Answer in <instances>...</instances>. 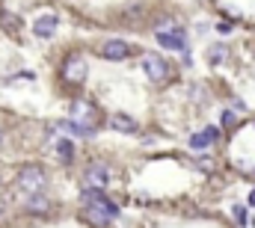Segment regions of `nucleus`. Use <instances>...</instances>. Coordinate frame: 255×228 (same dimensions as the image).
Returning a JSON list of instances; mask_svg holds the SVG:
<instances>
[{
  "label": "nucleus",
  "mask_w": 255,
  "mask_h": 228,
  "mask_svg": "<svg viewBox=\"0 0 255 228\" xmlns=\"http://www.w3.org/2000/svg\"><path fill=\"white\" fill-rule=\"evenodd\" d=\"M54 30H57V18H54V15H42V18H36V24H33V33H36L39 39H51Z\"/></svg>",
  "instance_id": "obj_10"
},
{
  "label": "nucleus",
  "mask_w": 255,
  "mask_h": 228,
  "mask_svg": "<svg viewBox=\"0 0 255 228\" xmlns=\"http://www.w3.org/2000/svg\"><path fill=\"white\" fill-rule=\"evenodd\" d=\"M235 124H238V115L232 113V110H226L223 113V127H235Z\"/></svg>",
  "instance_id": "obj_16"
},
{
  "label": "nucleus",
  "mask_w": 255,
  "mask_h": 228,
  "mask_svg": "<svg viewBox=\"0 0 255 228\" xmlns=\"http://www.w3.org/2000/svg\"><path fill=\"white\" fill-rule=\"evenodd\" d=\"M63 77L71 83V86H80V83L86 80V62H83V57H68L65 59Z\"/></svg>",
  "instance_id": "obj_5"
},
{
  "label": "nucleus",
  "mask_w": 255,
  "mask_h": 228,
  "mask_svg": "<svg viewBox=\"0 0 255 228\" xmlns=\"http://www.w3.org/2000/svg\"><path fill=\"white\" fill-rule=\"evenodd\" d=\"M142 71L148 74V80H154V83H163V80H169V74H172V65H169L163 57H157V54H145V57H142Z\"/></svg>",
  "instance_id": "obj_4"
},
{
  "label": "nucleus",
  "mask_w": 255,
  "mask_h": 228,
  "mask_svg": "<svg viewBox=\"0 0 255 228\" xmlns=\"http://www.w3.org/2000/svg\"><path fill=\"white\" fill-rule=\"evenodd\" d=\"M157 42L163 48H172V51H184V45H187L181 27H175V30H157Z\"/></svg>",
  "instance_id": "obj_8"
},
{
  "label": "nucleus",
  "mask_w": 255,
  "mask_h": 228,
  "mask_svg": "<svg viewBox=\"0 0 255 228\" xmlns=\"http://www.w3.org/2000/svg\"><path fill=\"white\" fill-rule=\"evenodd\" d=\"M110 127H113V130H122V133H133V130H136V118H130V115H125V113H116L110 118Z\"/></svg>",
  "instance_id": "obj_12"
},
{
  "label": "nucleus",
  "mask_w": 255,
  "mask_h": 228,
  "mask_svg": "<svg viewBox=\"0 0 255 228\" xmlns=\"http://www.w3.org/2000/svg\"><path fill=\"white\" fill-rule=\"evenodd\" d=\"M253 175H255V169H253Z\"/></svg>",
  "instance_id": "obj_20"
},
{
  "label": "nucleus",
  "mask_w": 255,
  "mask_h": 228,
  "mask_svg": "<svg viewBox=\"0 0 255 228\" xmlns=\"http://www.w3.org/2000/svg\"><path fill=\"white\" fill-rule=\"evenodd\" d=\"M45 181H48V175L42 166H36V163H30V166H24V169L18 172V178H15V184H18V190L21 193H30V196H36V193H42V187H45Z\"/></svg>",
  "instance_id": "obj_2"
},
{
  "label": "nucleus",
  "mask_w": 255,
  "mask_h": 228,
  "mask_svg": "<svg viewBox=\"0 0 255 228\" xmlns=\"http://www.w3.org/2000/svg\"><path fill=\"white\" fill-rule=\"evenodd\" d=\"M0 184H3V178H0Z\"/></svg>",
  "instance_id": "obj_19"
},
{
  "label": "nucleus",
  "mask_w": 255,
  "mask_h": 228,
  "mask_svg": "<svg viewBox=\"0 0 255 228\" xmlns=\"http://www.w3.org/2000/svg\"><path fill=\"white\" fill-rule=\"evenodd\" d=\"M54 148H57V154H60L63 160H71V157H74V145H71L68 139H57Z\"/></svg>",
  "instance_id": "obj_13"
},
{
  "label": "nucleus",
  "mask_w": 255,
  "mask_h": 228,
  "mask_svg": "<svg viewBox=\"0 0 255 228\" xmlns=\"http://www.w3.org/2000/svg\"><path fill=\"white\" fill-rule=\"evenodd\" d=\"M235 220H238L241 226H247V220H250V217H247V208H235Z\"/></svg>",
  "instance_id": "obj_17"
},
{
  "label": "nucleus",
  "mask_w": 255,
  "mask_h": 228,
  "mask_svg": "<svg viewBox=\"0 0 255 228\" xmlns=\"http://www.w3.org/2000/svg\"><path fill=\"white\" fill-rule=\"evenodd\" d=\"M0 18H3V27H6V30H12V33L18 30V18H15V15H0Z\"/></svg>",
  "instance_id": "obj_14"
},
{
  "label": "nucleus",
  "mask_w": 255,
  "mask_h": 228,
  "mask_svg": "<svg viewBox=\"0 0 255 228\" xmlns=\"http://www.w3.org/2000/svg\"><path fill=\"white\" fill-rule=\"evenodd\" d=\"M83 208H86V214L95 226H107L110 220L119 217V208L101 190H83Z\"/></svg>",
  "instance_id": "obj_1"
},
{
  "label": "nucleus",
  "mask_w": 255,
  "mask_h": 228,
  "mask_svg": "<svg viewBox=\"0 0 255 228\" xmlns=\"http://www.w3.org/2000/svg\"><path fill=\"white\" fill-rule=\"evenodd\" d=\"M0 139H3V130H0Z\"/></svg>",
  "instance_id": "obj_18"
},
{
  "label": "nucleus",
  "mask_w": 255,
  "mask_h": 228,
  "mask_svg": "<svg viewBox=\"0 0 255 228\" xmlns=\"http://www.w3.org/2000/svg\"><path fill=\"white\" fill-rule=\"evenodd\" d=\"M107 181H110V175H107V166H101V163H92L83 172V187L86 190H101V187H107Z\"/></svg>",
  "instance_id": "obj_6"
},
{
  "label": "nucleus",
  "mask_w": 255,
  "mask_h": 228,
  "mask_svg": "<svg viewBox=\"0 0 255 228\" xmlns=\"http://www.w3.org/2000/svg\"><path fill=\"white\" fill-rule=\"evenodd\" d=\"M54 208V202L45 196V193H36V196H30V202H27V211L30 214H48Z\"/></svg>",
  "instance_id": "obj_11"
},
{
  "label": "nucleus",
  "mask_w": 255,
  "mask_h": 228,
  "mask_svg": "<svg viewBox=\"0 0 255 228\" xmlns=\"http://www.w3.org/2000/svg\"><path fill=\"white\" fill-rule=\"evenodd\" d=\"M217 139H220V130H217V127H205V130H199V133H193V136H190V145L199 151V148L214 145Z\"/></svg>",
  "instance_id": "obj_9"
},
{
  "label": "nucleus",
  "mask_w": 255,
  "mask_h": 228,
  "mask_svg": "<svg viewBox=\"0 0 255 228\" xmlns=\"http://www.w3.org/2000/svg\"><path fill=\"white\" fill-rule=\"evenodd\" d=\"M68 115H71L74 124H80V127L89 130V133H92L95 124H98V110H95V104H89V101H71Z\"/></svg>",
  "instance_id": "obj_3"
},
{
  "label": "nucleus",
  "mask_w": 255,
  "mask_h": 228,
  "mask_svg": "<svg viewBox=\"0 0 255 228\" xmlns=\"http://www.w3.org/2000/svg\"><path fill=\"white\" fill-rule=\"evenodd\" d=\"M208 59H211V62H220V59H226V48H223V45H217V48L208 54Z\"/></svg>",
  "instance_id": "obj_15"
},
{
  "label": "nucleus",
  "mask_w": 255,
  "mask_h": 228,
  "mask_svg": "<svg viewBox=\"0 0 255 228\" xmlns=\"http://www.w3.org/2000/svg\"><path fill=\"white\" fill-rule=\"evenodd\" d=\"M130 51H133V48H130L128 42H122V39H110V42H104V45L98 48V54L104 59H116V62H119V59H128Z\"/></svg>",
  "instance_id": "obj_7"
}]
</instances>
